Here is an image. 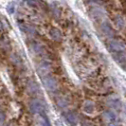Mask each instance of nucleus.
Masks as SVG:
<instances>
[{"label": "nucleus", "mask_w": 126, "mask_h": 126, "mask_svg": "<svg viewBox=\"0 0 126 126\" xmlns=\"http://www.w3.org/2000/svg\"><path fill=\"white\" fill-rule=\"evenodd\" d=\"M46 107V104H45L44 101H40L38 99L35 100H32L30 103V109L33 114H37L40 112H43Z\"/></svg>", "instance_id": "obj_1"}, {"label": "nucleus", "mask_w": 126, "mask_h": 126, "mask_svg": "<svg viewBox=\"0 0 126 126\" xmlns=\"http://www.w3.org/2000/svg\"><path fill=\"white\" fill-rule=\"evenodd\" d=\"M43 82H44L46 88L49 91H55L58 88V82L57 81L51 76H47L45 77L44 80H43Z\"/></svg>", "instance_id": "obj_2"}, {"label": "nucleus", "mask_w": 126, "mask_h": 126, "mask_svg": "<svg viewBox=\"0 0 126 126\" xmlns=\"http://www.w3.org/2000/svg\"><path fill=\"white\" fill-rule=\"evenodd\" d=\"M109 46H110L111 50L116 51V52H121L122 50H124V48H125L124 44L120 42V41H117V40L111 41Z\"/></svg>", "instance_id": "obj_3"}, {"label": "nucleus", "mask_w": 126, "mask_h": 126, "mask_svg": "<svg viewBox=\"0 0 126 126\" xmlns=\"http://www.w3.org/2000/svg\"><path fill=\"white\" fill-rule=\"evenodd\" d=\"M101 30H102V32L108 37H113L114 36V32L112 30V27L110 26V24L108 22H103L101 24Z\"/></svg>", "instance_id": "obj_4"}, {"label": "nucleus", "mask_w": 126, "mask_h": 126, "mask_svg": "<svg viewBox=\"0 0 126 126\" xmlns=\"http://www.w3.org/2000/svg\"><path fill=\"white\" fill-rule=\"evenodd\" d=\"M50 66L51 65L49 63H47V62H43V63L39 65L38 71H39V73L42 76L47 75V74L49 72V70H50Z\"/></svg>", "instance_id": "obj_5"}, {"label": "nucleus", "mask_w": 126, "mask_h": 126, "mask_svg": "<svg viewBox=\"0 0 126 126\" xmlns=\"http://www.w3.org/2000/svg\"><path fill=\"white\" fill-rule=\"evenodd\" d=\"M82 110L86 114H93V112H94V110H95L94 103L90 101H86L84 102V104H83Z\"/></svg>", "instance_id": "obj_6"}, {"label": "nucleus", "mask_w": 126, "mask_h": 126, "mask_svg": "<svg viewBox=\"0 0 126 126\" xmlns=\"http://www.w3.org/2000/svg\"><path fill=\"white\" fill-rule=\"evenodd\" d=\"M102 117H103L104 120L107 122H113L116 120V115L112 111H105L102 115Z\"/></svg>", "instance_id": "obj_7"}, {"label": "nucleus", "mask_w": 126, "mask_h": 126, "mask_svg": "<svg viewBox=\"0 0 126 126\" xmlns=\"http://www.w3.org/2000/svg\"><path fill=\"white\" fill-rule=\"evenodd\" d=\"M49 34H50L51 38H52L53 40H55V41H61V39H62V32H60L58 29H53V30H51L50 32H49Z\"/></svg>", "instance_id": "obj_8"}, {"label": "nucleus", "mask_w": 126, "mask_h": 126, "mask_svg": "<svg viewBox=\"0 0 126 126\" xmlns=\"http://www.w3.org/2000/svg\"><path fill=\"white\" fill-rule=\"evenodd\" d=\"M107 103L108 105H110L111 107L113 108H116V109L120 108V104H121V102H120V101L118 98H110L107 101Z\"/></svg>", "instance_id": "obj_9"}, {"label": "nucleus", "mask_w": 126, "mask_h": 126, "mask_svg": "<svg viewBox=\"0 0 126 126\" xmlns=\"http://www.w3.org/2000/svg\"><path fill=\"white\" fill-rule=\"evenodd\" d=\"M65 118H66L67 121L69 123H71V124H75L76 122H77V120H78V118H77L76 114L73 113V112H68L65 115Z\"/></svg>", "instance_id": "obj_10"}, {"label": "nucleus", "mask_w": 126, "mask_h": 126, "mask_svg": "<svg viewBox=\"0 0 126 126\" xmlns=\"http://www.w3.org/2000/svg\"><path fill=\"white\" fill-rule=\"evenodd\" d=\"M115 21H116V25H117V27H118L120 30H121V29L124 28V26H125V20H124V18H123L122 16L118 15V16L116 17V19H115Z\"/></svg>", "instance_id": "obj_11"}, {"label": "nucleus", "mask_w": 126, "mask_h": 126, "mask_svg": "<svg viewBox=\"0 0 126 126\" xmlns=\"http://www.w3.org/2000/svg\"><path fill=\"white\" fill-rule=\"evenodd\" d=\"M114 58L118 61V62H120V63H122V62H125L126 61V54L124 52H118V54H116Z\"/></svg>", "instance_id": "obj_12"}, {"label": "nucleus", "mask_w": 126, "mask_h": 126, "mask_svg": "<svg viewBox=\"0 0 126 126\" xmlns=\"http://www.w3.org/2000/svg\"><path fill=\"white\" fill-rule=\"evenodd\" d=\"M19 28L21 29V31L22 32H28V33H33L34 32V30H33V28L32 27H30L29 25H26V24H23V25H19Z\"/></svg>", "instance_id": "obj_13"}, {"label": "nucleus", "mask_w": 126, "mask_h": 126, "mask_svg": "<svg viewBox=\"0 0 126 126\" xmlns=\"http://www.w3.org/2000/svg\"><path fill=\"white\" fill-rule=\"evenodd\" d=\"M29 92H31V93H36L39 91V87H38V85L35 83V82H30L29 83Z\"/></svg>", "instance_id": "obj_14"}, {"label": "nucleus", "mask_w": 126, "mask_h": 126, "mask_svg": "<svg viewBox=\"0 0 126 126\" xmlns=\"http://www.w3.org/2000/svg\"><path fill=\"white\" fill-rule=\"evenodd\" d=\"M33 49L34 51L36 52V53H42V51H43V47L40 46V45H34V47H33Z\"/></svg>", "instance_id": "obj_15"}, {"label": "nucleus", "mask_w": 126, "mask_h": 126, "mask_svg": "<svg viewBox=\"0 0 126 126\" xmlns=\"http://www.w3.org/2000/svg\"><path fill=\"white\" fill-rule=\"evenodd\" d=\"M14 10H15V8H14L13 4H10L9 6L7 7V11H8V13H10V14H13L14 13Z\"/></svg>", "instance_id": "obj_16"}, {"label": "nucleus", "mask_w": 126, "mask_h": 126, "mask_svg": "<svg viewBox=\"0 0 126 126\" xmlns=\"http://www.w3.org/2000/svg\"><path fill=\"white\" fill-rule=\"evenodd\" d=\"M4 120H5V115L2 112H0V123H3Z\"/></svg>", "instance_id": "obj_17"}, {"label": "nucleus", "mask_w": 126, "mask_h": 126, "mask_svg": "<svg viewBox=\"0 0 126 126\" xmlns=\"http://www.w3.org/2000/svg\"><path fill=\"white\" fill-rule=\"evenodd\" d=\"M110 126H119V125H116V124H115V125H110Z\"/></svg>", "instance_id": "obj_18"}, {"label": "nucleus", "mask_w": 126, "mask_h": 126, "mask_svg": "<svg viewBox=\"0 0 126 126\" xmlns=\"http://www.w3.org/2000/svg\"><path fill=\"white\" fill-rule=\"evenodd\" d=\"M125 112H126V105H125Z\"/></svg>", "instance_id": "obj_19"}]
</instances>
